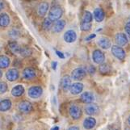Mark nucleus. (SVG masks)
<instances>
[{"label":"nucleus","mask_w":130,"mask_h":130,"mask_svg":"<svg viewBox=\"0 0 130 130\" xmlns=\"http://www.w3.org/2000/svg\"><path fill=\"white\" fill-rule=\"evenodd\" d=\"M62 14H63V11H62V9L59 6H53L49 10L48 18L52 21H57L61 19Z\"/></svg>","instance_id":"f257e3e1"},{"label":"nucleus","mask_w":130,"mask_h":130,"mask_svg":"<svg viewBox=\"0 0 130 130\" xmlns=\"http://www.w3.org/2000/svg\"><path fill=\"white\" fill-rule=\"evenodd\" d=\"M69 113L70 117L73 120H78L82 116L83 111L81 107L76 104H72L70 106L69 108Z\"/></svg>","instance_id":"f03ea898"},{"label":"nucleus","mask_w":130,"mask_h":130,"mask_svg":"<svg viewBox=\"0 0 130 130\" xmlns=\"http://www.w3.org/2000/svg\"><path fill=\"white\" fill-rule=\"evenodd\" d=\"M87 70L84 67H78L74 69L71 73V78L74 80H82L87 75Z\"/></svg>","instance_id":"7ed1b4c3"},{"label":"nucleus","mask_w":130,"mask_h":130,"mask_svg":"<svg viewBox=\"0 0 130 130\" xmlns=\"http://www.w3.org/2000/svg\"><path fill=\"white\" fill-rule=\"evenodd\" d=\"M92 59L96 64H103L105 60V55L100 49H95L92 53Z\"/></svg>","instance_id":"20e7f679"},{"label":"nucleus","mask_w":130,"mask_h":130,"mask_svg":"<svg viewBox=\"0 0 130 130\" xmlns=\"http://www.w3.org/2000/svg\"><path fill=\"white\" fill-rule=\"evenodd\" d=\"M111 53L115 57H116L119 60H124L125 57V51L120 46H111Z\"/></svg>","instance_id":"39448f33"},{"label":"nucleus","mask_w":130,"mask_h":130,"mask_svg":"<svg viewBox=\"0 0 130 130\" xmlns=\"http://www.w3.org/2000/svg\"><path fill=\"white\" fill-rule=\"evenodd\" d=\"M43 90L39 86H33L28 89V95L32 99H37L41 96Z\"/></svg>","instance_id":"423d86ee"},{"label":"nucleus","mask_w":130,"mask_h":130,"mask_svg":"<svg viewBox=\"0 0 130 130\" xmlns=\"http://www.w3.org/2000/svg\"><path fill=\"white\" fill-rule=\"evenodd\" d=\"M19 110L24 114H28L32 111V105L28 101H22L19 104Z\"/></svg>","instance_id":"0eeeda50"},{"label":"nucleus","mask_w":130,"mask_h":130,"mask_svg":"<svg viewBox=\"0 0 130 130\" xmlns=\"http://www.w3.org/2000/svg\"><path fill=\"white\" fill-rule=\"evenodd\" d=\"M99 111H100V107H99L97 104H93V103L89 104L85 107V112L89 116L97 115L99 113Z\"/></svg>","instance_id":"6e6552de"},{"label":"nucleus","mask_w":130,"mask_h":130,"mask_svg":"<svg viewBox=\"0 0 130 130\" xmlns=\"http://www.w3.org/2000/svg\"><path fill=\"white\" fill-rule=\"evenodd\" d=\"M115 39H116V44H117L118 45H120V46L126 45L128 42V39L127 37L126 34H124L123 32H119V33L116 34V37H115Z\"/></svg>","instance_id":"1a4fd4ad"},{"label":"nucleus","mask_w":130,"mask_h":130,"mask_svg":"<svg viewBox=\"0 0 130 130\" xmlns=\"http://www.w3.org/2000/svg\"><path fill=\"white\" fill-rule=\"evenodd\" d=\"M80 100H81V101L83 103H84V104H91V103H93V101L95 100V96H94L93 93H91V92L85 91L81 95Z\"/></svg>","instance_id":"9d476101"},{"label":"nucleus","mask_w":130,"mask_h":130,"mask_svg":"<svg viewBox=\"0 0 130 130\" xmlns=\"http://www.w3.org/2000/svg\"><path fill=\"white\" fill-rule=\"evenodd\" d=\"M71 87V77L69 75H65L61 80V87L64 91H69Z\"/></svg>","instance_id":"9b49d317"},{"label":"nucleus","mask_w":130,"mask_h":130,"mask_svg":"<svg viewBox=\"0 0 130 130\" xmlns=\"http://www.w3.org/2000/svg\"><path fill=\"white\" fill-rule=\"evenodd\" d=\"M77 39V34L74 30H68L64 34V40L67 43H73Z\"/></svg>","instance_id":"f8f14e48"},{"label":"nucleus","mask_w":130,"mask_h":130,"mask_svg":"<svg viewBox=\"0 0 130 130\" xmlns=\"http://www.w3.org/2000/svg\"><path fill=\"white\" fill-rule=\"evenodd\" d=\"M6 78L8 81H10V82L15 81V80H17L18 78H19V71L15 68L10 69L9 70H7V72L6 73Z\"/></svg>","instance_id":"ddd939ff"},{"label":"nucleus","mask_w":130,"mask_h":130,"mask_svg":"<svg viewBox=\"0 0 130 130\" xmlns=\"http://www.w3.org/2000/svg\"><path fill=\"white\" fill-rule=\"evenodd\" d=\"M66 27V21L63 20H58L55 21V23L53 24L52 27V30L53 32H60L64 29Z\"/></svg>","instance_id":"4468645a"},{"label":"nucleus","mask_w":130,"mask_h":130,"mask_svg":"<svg viewBox=\"0 0 130 130\" xmlns=\"http://www.w3.org/2000/svg\"><path fill=\"white\" fill-rule=\"evenodd\" d=\"M83 90V84L81 83H75L71 84V87L70 88V93L72 95H78Z\"/></svg>","instance_id":"2eb2a0df"},{"label":"nucleus","mask_w":130,"mask_h":130,"mask_svg":"<svg viewBox=\"0 0 130 130\" xmlns=\"http://www.w3.org/2000/svg\"><path fill=\"white\" fill-rule=\"evenodd\" d=\"M37 76V72L36 70L32 68V67H28L25 68L23 71V77L25 79H32Z\"/></svg>","instance_id":"dca6fc26"},{"label":"nucleus","mask_w":130,"mask_h":130,"mask_svg":"<svg viewBox=\"0 0 130 130\" xmlns=\"http://www.w3.org/2000/svg\"><path fill=\"white\" fill-rule=\"evenodd\" d=\"M48 3H46V2H43L41 3H40V5L38 6V8H37V13L40 16H44L46 15V13L48 10Z\"/></svg>","instance_id":"f3484780"},{"label":"nucleus","mask_w":130,"mask_h":130,"mask_svg":"<svg viewBox=\"0 0 130 130\" xmlns=\"http://www.w3.org/2000/svg\"><path fill=\"white\" fill-rule=\"evenodd\" d=\"M93 14H94V17H95V20L97 22H102L103 20H104L105 14H104V11H103L102 8H100V7L95 8Z\"/></svg>","instance_id":"a211bd4d"},{"label":"nucleus","mask_w":130,"mask_h":130,"mask_svg":"<svg viewBox=\"0 0 130 130\" xmlns=\"http://www.w3.org/2000/svg\"><path fill=\"white\" fill-rule=\"evenodd\" d=\"M96 125V120L93 117H87L83 121V127L86 129H92Z\"/></svg>","instance_id":"6ab92c4d"},{"label":"nucleus","mask_w":130,"mask_h":130,"mask_svg":"<svg viewBox=\"0 0 130 130\" xmlns=\"http://www.w3.org/2000/svg\"><path fill=\"white\" fill-rule=\"evenodd\" d=\"M24 93V88L22 85H17L11 90V95L15 97H20Z\"/></svg>","instance_id":"aec40b11"},{"label":"nucleus","mask_w":130,"mask_h":130,"mask_svg":"<svg viewBox=\"0 0 130 130\" xmlns=\"http://www.w3.org/2000/svg\"><path fill=\"white\" fill-rule=\"evenodd\" d=\"M8 48L13 54H18L20 51V46L15 41H10L8 43Z\"/></svg>","instance_id":"412c9836"},{"label":"nucleus","mask_w":130,"mask_h":130,"mask_svg":"<svg viewBox=\"0 0 130 130\" xmlns=\"http://www.w3.org/2000/svg\"><path fill=\"white\" fill-rule=\"evenodd\" d=\"M98 45L104 49H107L111 46V41L108 38L103 37L98 41Z\"/></svg>","instance_id":"4be33fe9"},{"label":"nucleus","mask_w":130,"mask_h":130,"mask_svg":"<svg viewBox=\"0 0 130 130\" xmlns=\"http://www.w3.org/2000/svg\"><path fill=\"white\" fill-rule=\"evenodd\" d=\"M10 24V17L7 13H2L0 14V27L5 28Z\"/></svg>","instance_id":"5701e85b"},{"label":"nucleus","mask_w":130,"mask_h":130,"mask_svg":"<svg viewBox=\"0 0 130 130\" xmlns=\"http://www.w3.org/2000/svg\"><path fill=\"white\" fill-rule=\"evenodd\" d=\"M11 107V101L10 100H3L0 101V111H7Z\"/></svg>","instance_id":"b1692460"},{"label":"nucleus","mask_w":130,"mask_h":130,"mask_svg":"<svg viewBox=\"0 0 130 130\" xmlns=\"http://www.w3.org/2000/svg\"><path fill=\"white\" fill-rule=\"evenodd\" d=\"M10 63H11V61L7 56H4V55L0 56V68H3V69L7 68V67L10 66Z\"/></svg>","instance_id":"393cba45"},{"label":"nucleus","mask_w":130,"mask_h":130,"mask_svg":"<svg viewBox=\"0 0 130 130\" xmlns=\"http://www.w3.org/2000/svg\"><path fill=\"white\" fill-rule=\"evenodd\" d=\"M32 51L29 47L28 46H23V47H20V54L24 57H28L29 56L32 55Z\"/></svg>","instance_id":"a878e982"},{"label":"nucleus","mask_w":130,"mask_h":130,"mask_svg":"<svg viewBox=\"0 0 130 130\" xmlns=\"http://www.w3.org/2000/svg\"><path fill=\"white\" fill-rule=\"evenodd\" d=\"M99 70H100V74H107L111 72V67L108 64L103 63L99 67Z\"/></svg>","instance_id":"bb28decb"},{"label":"nucleus","mask_w":130,"mask_h":130,"mask_svg":"<svg viewBox=\"0 0 130 130\" xmlns=\"http://www.w3.org/2000/svg\"><path fill=\"white\" fill-rule=\"evenodd\" d=\"M52 27H53V21L48 17L45 18L42 23V28L44 31H48L52 29Z\"/></svg>","instance_id":"cd10ccee"},{"label":"nucleus","mask_w":130,"mask_h":130,"mask_svg":"<svg viewBox=\"0 0 130 130\" xmlns=\"http://www.w3.org/2000/svg\"><path fill=\"white\" fill-rule=\"evenodd\" d=\"M93 15L91 13L88 11H85L82 17V22H84V23H91Z\"/></svg>","instance_id":"c85d7f7f"},{"label":"nucleus","mask_w":130,"mask_h":130,"mask_svg":"<svg viewBox=\"0 0 130 130\" xmlns=\"http://www.w3.org/2000/svg\"><path fill=\"white\" fill-rule=\"evenodd\" d=\"M91 23H84V22L81 21V24H80V28L83 32H87L91 28Z\"/></svg>","instance_id":"c756f323"},{"label":"nucleus","mask_w":130,"mask_h":130,"mask_svg":"<svg viewBox=\"0 0 130 130\" xmlns=\"http://www.w3.org/2000/svg\"><path fill=\"white\" fill-rule=\"evenodd\" d=\"M8 90V87L7 84L4 82H1L0 83V94H4Z\"/></svg>","instance_id":"7c9ffc66"},{"label":"nucleus","mask_w":130,"mask_h":130,"mask_svg":"<svg viewBox=\"0 0 130 130\" xmlns=\"http://www.w3.org/2000/svg\"><path fill=\"white\" fill-rule=\"evenodd\" d=\"M87 72H89L91 74H94L95 72V68L93 66H89L87 68Z\"/></svg>","instance_id":"2f4dec72"},{"label":"nucleus","mask_w":130,"mask_h":130,"mask_svg":"<svg viewBox=\"0 0 130 130\" xmlns=\"http://www.w3.org/2000/svg\"><path fill=\"white\" fill-rule=\"evenodd\" d=\"M56 54L61 59H64L65 58V55H64V53H62V52H61V51H58V50H57L56 51Z\"/></svg>","instance_id":"473e14b6"},{"label":"nucleus","mask_w":130,"mask_h":130,"mask_svg":"<svg viewBox=\"0 0 130 130\" xmlns=\"http://www.w3.org/2000/svg\"><path fill=\"white\" fill-rule=\"evenodd\" d=\"M125 31L130 36V22H128L126 25H125Z\"/></svg>","instance_id":"72a5a7b5"},{"label":"nucleus","mask_w":130,"mask_h":130,"mask_svg":"<svg viewBox=\"0 0 130 130\" xmlns=\"http://www.w3.org/2000/svg\"><path fill=\"white\" fill-rule=\"evenodd\" d=\"M95 34H91V35L88 36V37L86 38V41H91V40H92L93 38H95Z\"/></svg>","instance_id":"f704fd0d"},{"label":"nucleus","mask_w":130,"mask_h":130,"mask_svg":"<svg viewBox=\"0 0 130 130\" xmlns=\"http://www.w3.org/2000/svg\"><path fill=\"white\" fill-rule=\"evenodd\" d=\"M67 130H80V128L78 126H71L67 128Z\"/></svg>","instance_id":"c9c22d12"},{"label":"nucleus","mask_w":130,"mask_h":130,"mask_svg":"<svg viewBox=\"0 0 130 130\" xmlns=\"http://www.w3.org/2000/svg\"><path fill=\"white\" fill-rule=\"evenodd\" d=\"M57 61H53L52 62V68L53 70H56L57 69Z\"/></svg>","instance_id":"e433bc0d"},{"label":"nucleus","mask_w":130,"mask_h":130,"mask_svg":"<svg viewBox=\"0 0 130 130\" xmlns=\"http://www.w3.org/2000/svg\"><path fill=\"white\" fill-rule=\"evenodd\" d=\"M108 129H109V130H120V128H117L116 127H115L114 125H110Z\"/></svg>","instance_id":"4c0bfd02"},{"label":"nucleus","mask_w":130,"mask_h":130,"mask_svg":"<svg viewBox=\"0 0 130 130\" xmlns=\"http://www.w3.org/2000/svg\"><path fill=\"white\" fill-rule=\"evenodd\" d=\"M3 8H4V3L2 0H0V11H1Z\"/></svg>","instance_id":"58836bf2"},{"label":"nucleus","mask_w":130,"mask_h":130,"mask_svg":"<svg viewBox=\"0 0 130 130\" xmlns=\"http://www.w3.org/2000/svg\"><path fill=\"white\" fill-rule=\"evenodd\" d=\"M51 130H59V127L56 126V127H54V128H53Z\"/></svg>","instance_id":"ea45409f"},{"label":"nucleus","mask_w":130,"mask_h":130,"mask_svg":"<svg viewBox=\"0 0 130 130\" xmlns=\"http://www.w3.org/2000/svg\"><path fill=\"white\" fill-rule=\"evenodd\" d=\"M2 76H3V72H2V70H1V69H0V78H2Z\"/></svg>","instance_id":"a19ab883"},{"label":"nucleus","mask_w":130,"mask_h":130,"mask_svg":"<svg viewBox=\"0 0 130 130\" xmlns=\"http://www.w3.org/2000/svg\"><path fill=\"white\" fill-rule=\"evenodd\" d=\"M128 124L130 125V116L128 118Z\"/></svg>","instance_id":"79ce46f5"}]
</instances>
